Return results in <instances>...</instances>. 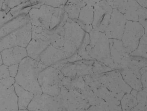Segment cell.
Returning <instances> with one entry per match:
<instances>
[{
	"label": "cell",
	"instance_id": "6da1fadb",
	"mask_svg": "<svg viewBox=\"0 0 147 111\" xmlns=\"http://www.w3.org/2000/svg\"><path fill=\"white\" fill-rule=\"evenodd\" d=\"M47 67L27 56L19 64L15 82L34 95L42 93L38 78L40 73Z\"/></svg>",
	"mask_w": 147,
	"mask_h": 111
},
{
	"label": "cell",
	"instance_id": "7a4b0ae2",
	"mask_svg": "<svg viewBox=\"0 0 147 111\" xmlns=\"http://www.w3.org/2000/svg\"><path fill=\"white\" fill-rule=\"evenodd\" d=\"M70 78L65 76L60 70L47 67L40 73L38 81L42 93L54 97L58 96L62 87H65Z\"/></svg>",
	"mask_w": 147,
	"mask_h": 111
},
{
	"label": "cell",
	"instance_id": "3957f363",
	"mask_svg": "<svg viewBox=\"0 0 147 111\" xmlns=\"http://www.w3.org/2000/svg\"><path fill=\"white\" fill-rule=\"evenodd\" d=\"M85 32L77 23L68 18L63 25V44L62 50L68 59L77 53Z\"/></svg>",
	"mask_w": 147,
	"mask_h": 111
},
{
	"label": "cell",
	"instance_id": "277c9868",
	"mask_svg": "<svg viewBox=\"0 0 147 111\" xmlns=\"http://www.w3.org/2000/svg\"><path fill=\"white\" fill-rule=\"evenodd\" d=\"M30 22L0 39V52L3 50L16 46L26 48L32 39Z\"/></svg>",
	"mask_w": 147,
	"mask_h": 111
},
{
	"label": "cell",
	"instance_id": "5b68a950",
	"mask_svg": "<svg viewBox=\"0 0 147 111\" xmlns=\"http://www.w3.org/2000/svg\"><path fill=\"white\" fill-rule=\"evenodd\" d=\"M14 78L9 77L0 80V111H18L17 96L14 89Z\"/></svg>",
	"mask_w": 147,
	"mask_h": 111
},
{
	"label": "cell",
	"instance_id": "8992f818",
	"mask_svg": "<svg viewBox=\"0 0 147 111\" xmlns=\"http://www.w3.org/2000/svg\"><path fill=\"white\" fill-rule=\"evenodd\" d=\"M94 8L93 29L104 33L108 25L113 9L106 1H91Z\"/></svg>",
	"mask_w": 147,
	"mask_h": 111
},
{
	"label": "cell",
	"instance_id": "52a82bcc",
	"mask_svg": "<svg viewBox=\"0 0 147 111\" xmlns=\"http://www.w3.org/2000/svg\"><path fill=\"white\" fill-rule=\"evenodd\" d=\"M56 8L42 4L33 7L28 15L32 27H40L50 31V27Z\"/></svg>",
	"mask_w": 147,
	"mask_h": 111
},
{
	"label": "cell",
	"instance_id": "ba28073f",
	"mask_svg": "<svg viewBox=\"0 0 147 111\" xmlns=\"http://www.w3.org/2000/svg\"><path fill=\"white\" fill-rule=\"evenodd\" d=\"M145 34L144 27L138 22L127 20L121 41L127 51L135 50L141 38Z\"/></svg>",
	"mask_w": 147,
	"mask_h": 111
},
{
	"label": "cell",
	"instance_id": "9c48e42d",
	"mask_svg": "<svg viewBox=\"0 0 147 111\" xmlns=\"http://www.w3.org/2000/svg\"><path fill=\"white\" fill-rule=\"evenodd\" d=\"M37 61L47 67H53L60 70L68 63L65 53L51 45L42 52Z\"/></svg>",
	"mask_w": 147,
	"mask_h": 111
},
{
	"label": "cell",
	"instance_id": "30bf717a",
	"mask_svg": "<svg viewBox=\"0 0 147 111\" xmlns=\"http://www.w3.org/2000/svg\"><path fill=\"white\" fill-rule=\"evenodd\" d=\"M126 19L122 13L113 9L110 19L104 33L109 39L121 40L127 22Z\"/></svg>",
	"mask_w": 147,
	"mask_h": 111
},
{
	"label": "cell",
	"instance_id": "8fae6325",
	"mask_svg": "<svg viewBox=\"0 0 147 111\" xmlns=\"http://www.w3.org/2000/svg\"><path fill=\"white\" fill-rule=\"evenodd\" d=\"M59 105L56 97L42 93L34 96L28 105V111H57Z\"/></svg>",
	"mask_w": 147,
	"mask_h": 111
},
{
	"label": "cell",
	"instance_id": "7c38bea8",
	"mask_svg": "<svg viewBox=\"0 0 147 111\" xmlns=\"http://www.w3.org/2000/svg\"><path fill=\"white\" fill-rule=\"evenodd\" d=\"M3 64L7 67L19 64L27 56L26 48L16 46L3 50L0 52Z\"/></svg>",
	"mask_w": 147,
	"mask_h": 111
},
{
	"label": "cell",
	"instance_id": "4fadbf2b",
	"mask_svg": "<svg viewBox=\"0 0 147 111\" xmlns=\"http://www.w3.org/2000/svg\"><path fill=\"white\" fill-rule=\"evenodd\" d=\"M30 22L28 14L16 16L0 28V39Z\"/></svg>",
	"mask_w": 147,
	"mask_h": 111
},
{
	"label": "cell",
	"instance_id": "5bb4252c",
	"mask_svg": "<svg viewBox=\"0 0 147 111\" xmlns=\"http://www.w3.org/2000/svg\"><path fill=\"white\" fill-rule=\"evenodd\" d=\"M49 41L40 39H32L26 48L27 56L38 61L39 56L47 47Z\"/></svg>",
	"mask_w": 147,
	"mask_h": 111
},
{
	"label": "cell",
	"instance_id": "9a60e30c",
	"mask_svg": "<svg viewBox=\"0 0 147 111\" xmlns=\"http://www.w3.org/2000/svg\"><path fill=\"white\" fill-rule=\"evenodd\" d=\"M14 89L18 100L19 110L27 109L28 105L34 97V94L15 83Z\"/></svg>",
	"mask_w": 147,
	"mask_h": 111
},
{
	"label": "cell",
	"instance_id": "2e32d148",
	"mask_svg": "<svg viewBox=\"0 0 147 111\" xmlns=\"http://www.w3.org/2000/svg\"><path fill=\"white\" fill-rule=\"evenodd\" d=\"M85 62L68 63L61 70L65 76L73 78L77 74H82L89 68Z\"/></svg>",
	"mask_w": 147,
	"mask_h": 111
},
{
	"label": "cell",
	"instance_id": "e0dca14e",
	"mask_svg": "<svg viewBox=\"0 0 147 111\" xmlns=\"http://www.w3.org/2000/svg\"><path fill=\"white\" fill-rule=\"evenodd\" d=\"M86 5L85 1H69L66 2L64 10L67 14L68 18L75 22L79 18L81 8Z\"/></svg>",
	"mask_w": 147,
	"mask_h": 111
},
{
	"label": "cell",
	"instance_id": "ac0fdd59",
	"mask_svg": "<svg viewBox=\"0 0 147 111\" xmlns=\"http://www.w3.org/2000/svg\"><path fill=\"white\" fill-rule=\"evenodd\" d=\"M93 19V7L86 4V5L81 8L79 18L75 22H78L87 25H91Z\"/></svg>",
	"mask_w": 147,
	"mask_h": 111
},
{
	"label": "cell",
	"instance_id": "d6986e66",
	"mask_svg": "<svg viewBox=\"0 0 147 111\" xmlns=\"http://www.w3.org/2000/svg\"><path fill=\"white\" fill-rule=\"evenodd\" d=\"M140 6L136 1H127L126 10L124 15L127 20L138 22V11Z\"/></svg>",
	"mask_w": 147,
	"mask_h": 111
},
{
	"label": "cell",
	"instance_id": "ffe728a7",
	"mask_svg": "<svg viewBox=\"0 0 147 111\" xmlns=\"http://www.w3.org/2000/svg\"><path fill=\"white\" fill-rule=\"evenodd\" d=\"M51 31L45 29L40 27H32V39H40L51 42Z\"/></svg>",
	"mask_w": 147,
	"mask_h": 111
},
{
	"label": "cell",
	"instance_id": "44dd1931",
	"mask_svg": "<svg viewBox=\"0 0 147 111\" xmlns=\"http://www.w3.org/2000/svg\"><path fill=\"white\" fill-rule=\"evenodd\" d=\"M127 1H107L113 9H116L123 15L125 12Z\"/></svg>",
	"mask_w": 147,
	"mask_h": 111
},
{
	"label": "cell",
	"instance_id": "7402d4cb",
	"mask_svg": "<svg viewBox=\"0 0 147 111\" xmlns=\"http://www.w3.org/2000/svg\"><path fill=\"white\" fill-rule=\"evenodd\" d=\"M26 1H5L2 5L1 10L8 13L11 9Z\"/></svg>",
	"mask_w": 147,
	"mask_h": 111
},
{
	"label": "cell",
	"instance_id": "603a6c76",
	"mask_svg": "<svg viewBox=\"0 0 147 111\" xmlns=\"http://www.w3.org/2000/svg\"><path fill=\"white\" fill-rule=\"evenodd\" d=\"M138 22L143 26L145 34H147V9L140 6L138 9Z\"/></svg>",
	"mask_w": 147,
	"mask_h": 111
},
{
	"label": "cell",
	"instance_id": "cb8c5ba5",
	"mask_svg": "<svg viewBox=\"0 0 147 111\" xmlns=\"http://www.w3.org/2000/svg\"><path fill=\"white\" fill-rule=\"evenodd\" d=\"M67 1H41L44 4L53 7L55 8H64Z\"/></svg>",
	"mask_w": 147,
	"mask_h": 111
},
{
	"label": "cell",
	"instance_id": "d4e9b609",
	"mask_svg": "<svg viewBox=\"0 0 147 111\" xmlns=\"http://www.w3.org/2000/svg\"><path fill=\"white\" fill-rule=\"evenodd\" d=\"M14 17L10 12L6 13L1 10L0 11V28Z\"/></svg>",
	"mask_w": 147,
	"mask_h": 111
},
{
	"label": "cell",
	"instance_id": "484cf974",
	"mask_svg": "<svg viewBox=\"0 0 147 111\" xmlns=\"http://www.w3.org/2000/svg\"><path fill=\"white\" fill-rule=\"evenodd\" d=\"M10 77L8 67L3 64L0 65V80Z\"/></svg>",
	"mask_w": 147,
	"mask_h": 111
},
{
	"label": "cell",
	"instance_id": "4316f807",
	"mask_svg": "<svg viewBox=\"0 0 147 111\" xmlns=\"http://www.w3.org/2000/svg\"><path fill=\"white\" fill-rule=\"evenodd\" d=\"M19 64H16L9 66L8 69L9 76L15 78L18 71Z\"/></svg>",
	"mask_w": 147,
	"mask_h": 111
},
{
	"label": "cell",
	"instance_id": "83f0119b",
	"mask_svg": "<svg viewBox=\"0 0 147 111\" xmlns=\"http://www.w3.org/2000/svg\"><path fill=\"white\" fill-rule=\"evenodd\" d=\"M136 1L142 7L147 8V1Z\"/></svg>",
	"mask_w": 147,
	"mask_h": 111
},
{
	"label": "cell",
	"instance_id": "f1b7e54d",
	"mask_svg": "<svg viewBox=\"0 0 147 111\" xmlns=\"http://www.w3.org/2000/svg\"><path fill=\"white\" fill-rule=\"evenodd\" d=\"M3 64V63H2V59L1 58V54L0 53V65H1Z\"/></svg>",
	"mask_w": 147,
	"mask_h": 111
},
{
	"label": "cell",
	"instance_id": "f546056e",
	"mask_svg": "<svg viewBox=\"0 0 147 111\" xmlns=\"http://www.w3.org/2000/svg\"><path fill=\"white\" fill-rule=\"evenodd\" d=\"M18 111H28L27 109L23 110H18Z\"/></svg>",
	"mask_w": 147,
	"mask_h": 111
}]
</instances>
